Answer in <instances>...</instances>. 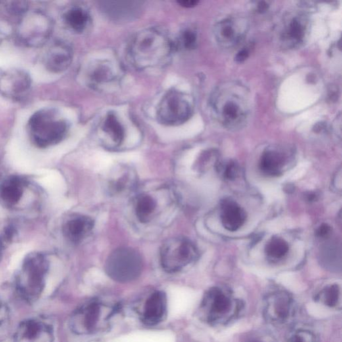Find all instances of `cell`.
Wrapping results in <instances>:
<instances>
[{"mask_svg": "<svg viewBox=\"0 0 342 342\" xmlns=\"http://www.w3.org/2000/svg\"><path fill=\"white\" fill-rule=\"evenodd\" d=\"M174 49L173 41L165 33L151 28L142 30L133 37L129 54L135 68L156 70L168 63Z\"/></svg>", "mask_w": 342, "mask_h": 342, "instance_id": "cell-1", "label": "cell"}, {"mask_svg": "<svg viewBox=\"0 0 342 342\" xmlns=\"http://www.w3.org/2000/svg\"><path fill=\"white\" fill-rule=\"evenodd\" d=\"M247 91L242 86L224 85L215 93L212 105L217 116L225 126L230 129L241 128L249 115Z\"/></svg>", "mask_w": 342, "mask_h": 342, "instance_id": "cell-2", "label": "cell"}, {"mask_svg": "<svg viewBox=\"0 0 342 342\" xmlns=\"http://www.w3.org/2000/svg\"><path fill=\"white\" fill-rule=\"evenodd\" d=\"M116 308L100 300H91L75 310L70 317L71 330L78 335L95 334L107 328Z\"/></svg>", "mask_w": 342, "mask_h": 342, "instance_id": "cell-3", "label": "cell"}, {"mask_svg": "<svg viewBox=\"0 0 342 342\" xmlns=\"http://www.w3.org/2000/svg\"><path fill=\"white\" fill-rule=\"evenodd\" d=\"M143 260L136 250L120 247L108 256L105 264L106 274L120 283H129L137 279L143 270Z\"/></svg>", "mask_w": 342, "mask_h": 342, "instance_id": "cell-4", "label": "cell"}, {"mask_svg": "<svg viewBox=\"0 0 342 342\" xmlns=\"http://www.w3.org/2000/svg\"><path fill=\"white\" fill-rule=\"evenodd\" d=\"M28 126L35 141L41 147L58 143L68 130L66 121L58 118L51 110L35 112L29 120Z\"/></svg>", "mask_w": 342, "mask_h": 342, "instance_id": "cell-5", "label": "cell"}, {"mask_svg": "<svg viewBox=\"0 0 342 342\" xmlns=\"http://www.w3.org/2000/svg\"><path fill=\"white\" fill-rule=\"evenodd\" d=\"M160 264L166 272H180L197 258L195 245L184 237L170 238L162 244L160 252Z\"/></svg>", "mask_w": 342, "mask_h": 342, "instance_id": "cell-6", "label": "cell"}, {"mask_svg": "<svg viewBox=\"0 0 342 342\" xmlns=\"http://www.w3.org/2000/svg\"><path fill=\"white\" fill-rule=\"evenodd\" d=\"M193 106L189 96L173 90L164 95L158 106V119L164 124L177 126L191 117Z\"/></svg>", "mask_w": 342, "mask_h": 342, "instance_id": "cell-7", "label": "cell"}, {"mask_svg": "<svg viewBox=\"0 0 342 342\" xmlns=\"http://www.w3.org/2000/svg\"><path fill=\"white\" fill-rule=\"evenodd\" d=\"M86 75L89 87L97 91H106L118 85L122 72L119 65L111 60H99L90 64Z\"/></svg>", "mask_w": 342, "mask_h": 342, "instance_id": "cell-8", "label": "cell"}, {"mask_svg": "<svg viewBox=\"0 0 342 342\" xmlns=\"http://www.w3.org/2000/svg\"><path fill=\"white\" fill-rule=\"evenodd\" d=\"M53 325L41 317H32L23 320L16 328L14 342H54Z\"/></svg>", "mask_w": 342, "mask_h": 342, "instance_id": "cell-9", "label": "cell"}, {"mask_svg": "<svg viewBox=\"0 0 342 342\" xmlns=\"http://www.w3.org/2000/svg\"><path fill=\"white\" fill-rule=\"evenodd\" d=\"M30 75L24 70L12 69L0 73V94L10 99L24 97L30 89Z\"/></svg>", "mask_w": 342, "mask_h": 342, "instance_id": "cell-10", "label": "cell"}, {"mask_svg": "<svg viewBox=\"0 0 342 342\" xmlns=\"http://www.w3.org/2000/svg\"><path fill=\"white\" fill-rule=\"evenodd\" d=\"M247 25L241 18H228L219 22L215 28L217 41L223 47L236 45L245 35Z\"/></svg>", "mask_w": 342, "mask_h": 342, "instance_id": "cell-11", "label": "cell"}, {"mask_svg": "<svg viewBox=\"0 0 342 342\" xmlns=\"http://www.w3.org/2000/svg\"><path fill=\"white\" fill-rule=\"evenodd\" d=\"M167 314V297L162 291H156L146 300L141 313V320L145 325L153 326L161 323Z\"/></svg>", "mask_w": 342, "mask_h": 342, "instance_id": "cell-12", "label": "cell"}, {"mask_svg": "<svg viewBox=\"0 0 342 342\" xmlns=\"http://www.w3.org/2000/svg\"><path fill=\"white\" fill-rule=\"evenodd\" d=\"M231 298L219 288L210 289L203 300L201 308L207 315L208 320H215L228 314L231 310Z\"/></svg>", "mask_w": 342, "mask_h": 342, "instance_id": "cell-13", "label": "cell"}, {"mask_svg": "<svg viewBox=\"0 0 342 342\" xmlns=\"http://www.w3.org/2000/svg\"><path fill=\"white\" fill-rule=\"evenodd\" d=\"M102 10L114 20L127 21L136 17L141 12V2H103Z\"/></svg>", "mask_w": 342, "mask_h": 342, "instance_id": "cell-14", "label": "cell"}, {"mask_svg": "<svg viewBox=\"0 0 342 342\" xmlns=\"http://www.w3.org/2000/svg\"><path fill=\"white\" fill-rule=\"evenodd\" d=\"M247 215L243 208L236 202L225 199L221 204V220L227 231L234 232L245 223Z\"/></svg>", "mask_w": 342, "mask_h": 342, "instance_id": "cell-15", "label": "cell"}, {"mask_svg": "<svg viewBox=\"0 0 342 342\" xmlns=\"http://www.w3.org/2000/svg\"><path fill=\"white\" fill-rule=\"evenodd\" d=\"M73 52L70 46L59 41L54 44L48 54L46 65L52 72L58 73L66 70L72 61Z\"/></svg>", "mask_w": 342, "mask_h": 342, "instance_id": "cell-16", "label": "cell"}, {"mask_svg": "<svg viewBox=\"0 0 342 342\" xmlns=\"http://www.w3.org/2000/svg\"><path fill=\"white\" fill-rule=\"evenodd\" d=\"M100 132L104 143L110 144V147H119L124 141V127L113 112L106 114L100 125Z\"/></svg>", "mask_w": 342, "mask_h": 342, "instance_id": "cell-17", "label": "cell"}, {"mask_svg": "<svg viewBox=\"0 0 342 342\" xmlns=\"http://www.w3.org/2000/svg\"><path fill=\"white\" fill-rule=\"evenodd\" d=\"M287 164V157L282 152L269 149L263 153L260 162V168L263 173L268 176H278L283 173Z\"/></svg>", "mask_w": 342, "mask_h": 342, "instance_id": "cell-18", "label": "cell"}, {"mask_svg": "<svg viewBox=\"0 0 342 342\" xmlns=\"http://www.w3.org/2000/svg\"><path fill=\"white\" fill-rule=\"evenodd\" d=\"M94 222L88 216H78L68 222L66 233L74 242H79L89 235L93 230Z\"/></svg>", "mask_w": 342, "mask_h": 342, "instance_id": "cell-19", "label": "cell"}, {"mask_svg": "<svg viewBox=\"0 0 342 342\" xmlns=\"http://www.w3.org/2000/svg\"><path fill=\"white\" fill-rule=\"evenodd\" d=\"M307 24L305 18L296 16L292 18L283 32V40L291 47L301 44L305 37Z\"/></svg>", "mask_w": 342, "mask_h": 342, "instance_id": "cell-20", "label": "cell"}, {"mask_svg": "<svg viewBox=\"0 0 342 342\" xmlns=\"http://www.w3.org/2000/svg\"><path fill=\"white\" fill-rule=\"evenodd\" d=\"M64 20L69 28L76 32H82L87 29L90 16L87 10L80 7H74L64 14Z\"/></svg>", "mask_w": 342, "mask_h": 342, "instance_id": "cell-21", "label": "cell"}, {"mask_svg": "<svg viewBox=\"0 0 342 342\" xmlns=\"http://www.w3.org/2000/svg\"><path fill=\"white\" fill-rule=\"evenodd\" d=\"M157 203L149 195H141L135 202V212L138 220L141 223L149 222L152 220Z\"/></svg>", "mask_w": 342, "mask_h": 342, "instance_id": "cell-22", "label": "cell"}, {"mask_svg": "<svg viewBox=\"0 0 342 342\" xmlns=\"http://www.w3.org/2000/svg\"><path fill=\"white\" fill-rule=\"evenodd\" d=\"M265 251L270 260H281L288 253L289 245L284 239L280 237H272L267 243Z\"/></svg>", "mask_w": 342, "mask_h": 342, "instance_id": "cell-23", "label": "cell"}, {"mask_svg": "<svg viewBox=\"0 0 342 342\" xmlns=\"http://www.w3.org/2000/svg\"><path fill=\"white\" fill-rule=\"evenodd\" d=\"M272 311L277 318L285 320L289 316L290 310V300L285 294H278L272 302Z\"/></svg>", "mask_w": 342, "mask_h": 342, "instance_id": "cell-24", "label": "cell"}, {"mask_svg": "<svg viewBox=\"0 0 342 342\" xmlns=\"http://www.w3.org/2000/svg\"><path fill=\"white\" fill-rule=\"evenodd\" d=\"M197 41V33L191 29H187L181 33L179 37V44L183 49L191 50L195 47Z\"/></svg>", "mask_w": 342, "mask_h": 342, "instance_id": "cell-25", "label": "cell"}, {"mask_svg": "<svg viewBox=\"0 0 342 342\" xmlns=\"http://www.w3.org/2000/svg\"><path fill=\"white\" fill-rule=\"evenodd\" d=\"M324 304L329 307L336 306L339 296V288L337 285H329L322 291Z\"/></svg>", "mask_w": 342, "mask_h": 342, "instance_id": "cell-26", "label": "cell"}, {"mask_svg": "<svg viewBox=\"0 0 342 342\" xmlns=\"http://www.w3.org/2000/svg\"><path fill=\"white\" fill-rule=\"evenodd\" d=\"M218 169L227 180H233L237 177L239 173V166L235 162L230 161L226 163H220L218 164Z\"/></svg>", "mask_w": 342, "mask_h": 342, "instance_id": "cell-27", "label": "cell"}, {"mask_svg": "<svg viewBox=\"0 0 342 342\" xmlns=\"http://www.w3.org/2000/svg\"><path fill=\"white\" fill-rule=\"evenodd\" d=\"M131 173H126V175L118 177L115 181H112L110 183V190L113 193H120L124 191L131 185L132 177L130 176Z\"/></svg>", "mask_w": 342, "mask_h": 342, "instance_id": "cell-28", "label": "cell"}, {"mask_svg": "<svg viewBox=\"0 0 342 342\" xmlns=\"http://www.w3.org/2000/svg\"><path fill=\"white\" fill-rule=\"evenodd\" d=\"M10 4H11V5L9 6V10L12 13L15 14H23L28 10V6H27L26 2H13Z\"/></svg>", "mask_w": 342, "mask_h": 342, "instance_id": "cell-29", "label": "cell"}, {"mask_svg": "<svg viewBox=\"0 0 342 342\" xmlns=\"http://www.w3.org/2000/svg\"><path fill=\"white\" fill-rule=\"evenodd\" d=\"M289 342H313V336L308 332H298L291 337Z\"/></svg>", "mask_w": 342, "mask_h": 342, "instance_id": "cell-30", "label": "cell"}, {"mask_svg": "<svg viewBox=\"0 0 342 342\" xmlns=\"http://www.w3.org/2000/svg\"><path fill=\"white\" fill-rule=\"evenodd\" d=\"M331 227L329 225L326 224V223H323L317 229L316 236L318 237L319 238H325V237L328 236L329 233H331Z\"/></svg>", "mask_w": 342, "mask_h": 342, "instance_id": "cell-31", "label": "cell"}, {"mask_svg": "<svg viewBox=\"0 0 342 342\" xmlns=\"http://www.w3.org/2000/svg\"><path fill=\"white\" fill-rule=\"evenodd\" d=\"M8 312L7 307L2 300H0V327L5 323L7 320Z\"/></svg>", "mask_w": 342, "mask_h": 342, "instance_id": "cell-32", "label": "cell"}, {"mask_svg": "<svg viewBox=\"0 0 342 342\" xmlns=\"http://www.w3.org/2000/svg\"><path fill=\"white\" fill-rule=\"evenodd\" d=\"M249 56V52L247 50H242L241 51L238 52V54H237L236 57H235V60L237 62H242L245 61L246 59Z\"/></svg>", "mask_w": 342, "mask_h": 342, "instance_id": "cell-33", "label": "cell"}, {"mask_svg": "<svg viewBox=\"0 0 342 342\" xmlns=\"http://www.w3.org/2000/svg\"><path fill=\"white\" fill-rule=\"evenodd\" d=\"M179 4L185 8H192L198 4L197 1H182L179 2Z\"/></svg>", "mask_w": 342, "mask_h": 342, "instance_id": "cell-34", "label": "cell"}, {"mask_svg": "<svg viewBox=\"0 0 342 342\" xmlns=\"http://www.w3.org/2000/svg\"><path fill=\"white\" fill-rule=\"evenodd\" d=\"M316 195H315L314 193H309L307 195H306V197H307V200L308 201H314L316 199Z\"/></svg>", "mask_w": 342, "mask_h": 342, "instance_id": "cell-35", "label": "cell"}, {"mask_svg": "<svg viewBox=\"0 0 342 342\" xmlns=\"http://www.w3.org/2000/svg\"><path fill=\"white\" fill-rule=\"evenodd\" d=\"M250 342H262V341L258 340V339H254V340H252Z\"/></svg>", "mask_w": 342, "mask_h": 342, "instance_id": "cell-36", "label": "cell"}]
</instances>
